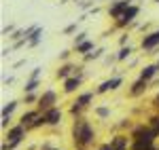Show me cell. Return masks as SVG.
<instances>
[{
  "label": "cell",
  "mask_w": 159,
  "mask_h": 150,
  "mask_svg": "<svg viewBox=\"0 0 159 150\" xmlns=\"http://www.w3.org/2000/svg\"><path fill=\"white\" fill-rule=\"evenodd\" d=\"M96 138V131L93 127L89 125V121L85 118H74V125H72V142L79 146V148H85L89 146Z\"/></svg>",
  "instance_id": "cell-1"
},
{
  "label": "cell",
  "mask_w": 159,
  "mask_h": 150,
  "mask_svg": "<svg viewBox=\"0 0 159 150\" xmlns=\"http://www.w3.org/2000/svg\"><path fill=\"white\" fill-rule=\"evenodd\" d=\"M138 15H140V6L132 2V4L127 6V11L123 13L119 19H115V25H112V28H115V30H127V28H132V25L138 21Z\"/></svg>",
  "instance_id": "cell-2"
},
{
  "label": "cell",
  "mask_w": 159,
  "mask_h": 150,
  "mask_svg": "<svg viewBox=\"0 0 159 150\" xmlns=\"http://www.w3.org/2000/svg\"><path fill=\"white\" fill-rule=\"evenodd\" d=\"M140 49L144 51L147 55L157 53L159 51V28L153 30V32H147V34L142 36V40H140Z\"/></svg>",
  "instance_id": "cell-3"
},
{
  "label": "cell",
  "mask_w": 159,
  "mask_h": 150,
  "mask_svg": "<svg viewBox=\"0 0 159 150\" xmlns=\"http://www.w3.org/2000/svg\"><path fill=\"white\" fill-rule=\"evenodd\" d=\"M55 104H57V91H55V89H47V91L40 93V97H38V101H36V108L40 112H45V110L53 108Z\"/></svg>",
  "instance_id": "cell-4"
},
{
  "label": "cell",
  "mask_w": 159,
  "mask_h": 150,
  "mask_svg": "<svg viewBox=\"0 0 159 150\" xmlns=\"http://www.w3.org/2000/svg\"><path fill=\"white\" fill-rule=\"evenodd\" d=\"M72 74H83V68L76 66V63H72V62H61L60 68H57V72H55V78L64 83L68 76H72Z\"/></svg>",
  "instance_id": "cell-5"
},
{
  "label": "cell",
  "mask_w": 159,
  "mask_h": 150,
  "mask_svg": "<svg viewBox=\"0 0 159 150\" xmlns=\"http://www.w3.org/2000/svg\"><path fill=\"white\" fill-rule=\"evenodd\" d=\"M121 85H123V76L121 74H112L110 78H106V80L100 83L98 89H96V93H98V95H104V93H108V91H117Z\"/></svg>",
  "instance_id": "cell-6"
},
{
  "label": "cell",
  "mask_w": 159,
  "mask_h": 150,
  "mask_svg": "<svg viewBox=\"0 0 159 150\" xmlns=\"http://www.w3.org/2000/svg\"><path fill=\"white\" fill-rule=\"evenodd\" d=\"M157 135H159V133L151 125H148V127L138 125L134 131H132V138H134V139H144V142H155V138H157Z\"/></svg>",
  "instance_id": "cell-7"
},
{
  "label": "cell",
  "mask_w": 159,
  "mask_h": 150,
  "mask_svg": "<svg viewBox=\"0 0 159 150\" xmlns=\"http://www.w3.org/2000/svg\"><path fill=\"white\" fill-rule=\"evenodd\" d=\"M132 2H127V0H112L108 4V9H106V13H108V17L115 21V19H119L123 13L127 11V6H129Z\"/></svg>",
  "instance_id": "cell-8"
},
{
  "label": "cell",
  "mask_w": 159,
  "mask_h": 150,
  "mask_svg": "<svg viewBox=\"0 0 159 150\" xmlns=\"http://www.w3.org/2000/svg\"><path fill=\"white\" fill-rule=\"evenodd\" d=\"M83 78H85V74H72V76H68V78L64 80V87H61V91H64L66 95L76 93V91L81 89V85H83Z\"/></svg>",
  "instance_id": "cell-9"
},
{
  "label": "cell",
  "mask_w": 159,
  "mask_h": 150,
  "mask_svg": "<svg viewBox=\"0 0 159 150\" xmlns=\"http://www.w3.org/2000/svg\"><path fill=\"white\" fill-rule=\"evenodd\" d=\"M148 80H144V78H136L134 83H132V87H129V97H140V95H144L147 93V89H148Z\"/></svg>",
  "instance_id": "cell-10"
},
{
  "label": "cell",
  "mask_w": 159,
  "mask_h": 150,
  "mask_svg": "<svg viewBox=\"0 0 159 150\" xmlns=\"http://www.w3.org/2000/svg\"><path fill=\"white\" fill-rule=\"evenodd\" d=\"M159 74V63H148V66H142L140 68V78H144V80H155V76Z\"/></svg>",
  "instance_id": "cell-11"
},
{
  "label": "cell",
  "mask_w": 159,
  "mask_h": 150,
  "mask_svg": "<svg viewBox=\"0 0 159 150\" xmlns=\"http://www.w3.org/2000/svg\"><path fill=\"white\" fill-rule=\"evenodd\" d=\"M96 95H98L96 91H85V93H79V95H76V100H74L72 104H74V106H79V108H83V110H85L87 106H89V104L93 101V97H96Z\"/></svg>",
  "instance_id": "cell-12"
},
{
  "label": "cell",
  "mask_w": 159,
  "mask_h": 150,
  "mask_svg": "<svg viewBox=\"0 0 159 150\" xmlns=\"http://www.w3.org/2000/svg\"><path fill=\"white\" fill-rule=\"evenodd\" d=\"M45 118H47V125H60L61 123V110L57 108V106H53V108H49V110H45Z\"/></svg>",
  "instance_id": "cell-13"
},
{
  "label": "cell",
  "mask_w": 159,
  "mask_h": 150,
  "mask_svg": "<svg viewBox=\"0 0 159 150\" xmlns=\"http://www.w3.org/2000/svg\"><path fill=\"white\" fill-rule=\"evenodd\" d=\"M25 129H28V127H25L24 123L11 127V129L7 131V139H9V142H13V139H24L25 138Z\"/></svg>",
  "instance_id": "cell-14"
},
{
  "label": "cell",
  "mask_w": 159,
  "mask_h": 150,
  "mask_svg": "<svg viewBox=\"0 0 159 150\" xmlns=\"http://www.w3.org/2000/svg\"><path fill=\"white\" fill-rule=\"evenodd\" d=\"M93 49H96V42H93L91 38H87V40L81 42V45H76V47H74V53L83 57V55H87V53H91Z\"/></svg>",
  "instance_id": "cell-15"
},
{
  "label": "cell",
  "mask_w": 159,
  "mask_h": 150,
  "mask_svg": "<svg viewBox=\"0 0 159 150\" xmlns=\"http://www.w3.org/2000/svg\"><path fill=\"white\" fill-rule=\"evenodd\" d=\"M40 110H38V108H34V110H28V112H24L21 114V118H19V123H24L25 127H30L32 125V123H34V121H36L38 116H40Z\"/></svg>",
  "instance_id": "cell-16"
},
{
  "label": "cell",
  "mask_w": 159,
  "mask_h": 150,
  "mask_svg": "<svg viewBox=\"0 0 159 150\" xmlns=\"http://www.w3.org/2000/svg\"><path fill=\"white\" fill-rule=\"evenodd\" d=\"M104 47H96V49L91 51V53H87V55H83V62L89 63V62H98V59H102L104 57Z\"/></svg>",
  "instance_id": "cell-17"
},
{
  "label": "cell",
  "mask_w": 159,
  "mask_h": 150,
  "mask_svg": "<svg viewBox=\"0 0 159 150\" xmlns=\"http://www.w3.org/2000/svg\"><path fill=\"white\" fill-rule=\"evenodd\" d=\"M40 40H43V28H36L28 38V49H34L36 45H40Z\"/></svg>",
  "instance_id": "cell-18"
},
{
  "label": "cell",
  "mask_w": 159,
  "mask_h": 150,
  "mask_svg": "<svg viewBox=\"0 0 159 150\" xmlns=\"http://www.w3.org/2000/svg\"><path fill=\"white\" fill-rule=\"evenodd\" d=\"M110 144H112L115 150H127V138H125V135H115V138H110Z\"/></svg>",
  "instance_id": "cell-19"
},
{
  "label": "cell",
  "mask_w": 159,
  "mask_h": 150,
  "mask_svg": "<svg viewBox=\"0 0 159 150\" xmlns=\"http://www.w3.org/2000/svg\"><path fill=\"white\" fill-rule=\"evenodd\" d=\"M132 53H134V47H132V45L119 47V51H117V59H119V62H125V59H127Z\"/></svg>",
  "instance_id": "cell-20"
},
{
  "label": "cell",
  "mask_w": 159,
  "mask_h": 150,
  "mask_svg": "<svg viewBox=\"0 0 159 150\" xmlns=\"http://www.w3.org/2000/svg\"><path fill=\"white\" fill-rule=\"evenodd\" d=\"M40 87V78H28L24 85V93H32V91H38Z\"/></svg>",
  "instance_id": "cell-21"
},
{
  "label": "cell",
  "mask_w": 159,
  "mask_h": 150,
  "mask_svg": "<svg viewBox=\"0 0 159 150\" xmlns=\"http://www.w3.org/2000/svg\"><path fill=\"white\" fill-rule=\"evenodd\" d=\"M17 106H19V101H17V100L4 104V108H2V116H11V114L15 112V108H17Z\"/></svg>",
  "instance_id": "cell-22"
},
{
  "label": "cell",
  "mask_w": 159,
  "mask_h": 150,
  "mask_svg": "<svg viewBox=\"0 0 159 150\" xmlns=\"http://www.w3.org/2000/svg\"><path fill=\"white\" fill-rule=\"evenodd\" d=\"M79 24H81V21H74V24L66 25V28H64V36H70V34H76V32H79Z\"/></svg>",
  "instance_id": "cell-23"
},
{
  "label": "cell",
  "mask_w": 159,
  "mask_h": 150,
  "mask_svg": "<svg viewBox=\"0 0 159 150\" xmlns=\"http://www.w3.org/2000/svg\"><path fill=\"white\" fill-rule=\"evenodd\" d=\"M38 97H40V93H36V91H32V93H24V101H25V104H34V101H38Z\"/></svg>",
  "instance_id": "cell-24"
},
{
  "label": "cell",
  "mask_w": 159,
  "mask_h": 150,
  "mask_svg": "<svg viewBox=\"0 0 159 150\" xmlns=\"http://www.w3.org/2000/svg\"><path fill=\"white\" fill-rule=\"evenodd\" d=\"M93 112H96V116H100V118H108V116H110V108H106V106H100V108H96Z\"/></svg>",
  "instance_id": "cell-25"
},
{
  "label": "cell",
  "mask_w": 159,
  "mask_h": 150,
  "mask_svg": "<svg viewBox=\"0 0 159 150\" xmlns=\"http://www.w3.org/2000/svg\"><path fill=\"white\" fill-rule=\"evenodd\" d=\"M87 38H89V34H87V32H76V36H74V47H76V45H81V42H83V40H87Z\"/></svg>",
  "instance_id": "cell-26"
},
{
  "label": "cell",
  "mask_w": 159,
  "mask_h": 150,
  "mask_svg": "<svg viewBox=\"0 0 159 150\" xmlns=\"http://www.w3.org/2000/svg\"><path fill=\"white\" fill-rule=\"evenodd\" d=\"M148 125H151V127H153V129L159 133V114H153V116L148 118Z\"/></svg>",
  "instance_id": "cell-27"
},
{
  "label": "cell",
  "mask_w": 159,
  "mask_h": 150,
  "mask_svg": "<svg viewBox=\"0 0 159 150\" xmlns=\"http://www.w3.org/2000/svg\"><path fill=\"white\" fill-rule=\"evenodd\" d=\"M125 45H129V32H127V30L119 36V47H125Z\"/></svg>",
  "instance_id": "cell-28"
},
{
  "label": "cell",
  "mask_w": 159,
  "mask_h": 150,
  "mask_svg": "<svg viewBox=\"0 0 159 150\" xmlns=\"http://www.w3.org/2000/svg\"><path fill=\"white\" fill-rule=\"evenodd\" d=\"M70 55H72V51H70V49H64L60 53V62H70Z\"/></svg>",
  "instance_id": "cell-29"
},
{
  "label": "cell",
  "mask_w": 159,
  "mask_h": 150,
  "mask_svg": "<svg viewBox=\"0 0 159 150\" xmlns=\"http://www.w3.org/2000/svg\"><path fill=\"white\" fill-rule=\"evenodd\" d=\"M13 32H15V25H4V28H2V36H11Z\"/></svg>",
  "instance_id": "cell-30"
},
{
  "label": "cell",
  "mask_w": 159,
  "mask_h": 150,
  "mask_svg": "<svg viewBox=\"0 0 159 150\" xmlns=\"http://www.w3.org/2000/svg\"><path fill=\"white\" fill-rule=\"evenodd\" d=\"M40 72H43V68H34L32 74H30V78H40Z\"/></svg>",
  "instance_id": "cell-31"
},
{
  "label": "cell",
  "mask_w": 159,
  "mask_h": 150,
  "mask_svg": "<svg viewBox=\"0 0 159 150\" xmlns=\"http://www.w3.org/2000/svg\"><path fill=\"white\" fill-rule=\"evenodd\" d=\"M100 150H115V148H112V144L108 142V144H102V146H100Z\"/></svg>",
  "instance_id": "cell-32"
},
{
  "label": "cell",
  "mask_w": 159,
  "mask_h": 150,
  "mask_svg": "<svg viewBox=\"0 0 159 150\" xmlns=\"http://www.w3.org/2000/svg\"><path fill=\"white\" fill-rule=\"evenodd\" d=\"M153 106L159 110V91H157V95H155V100H153Z\"/></svg>",
  "instance_id": "cell-33"
},
{
  "label": "cell",
  "mask_w": 159,
  "mask_h": 150,
  "mask_svg": "<svg viewBox=\"0 0 159 150\" xmlns=\"http://www.w3.org/2000/svg\"><path fill=\"white\" fill-rule=\"evenodd\" d=\"M40 150H57V148H51L49 144H45V146H43V148H40Z\"/></svg>",
  "instance_id": "cell-34"
},
{
  "label": "cell",
  "mask_w": 159,
  "mask_h": 150,
  "mask_svg": "<svg viewBox=\"0 0 159 150\" xmlns=\"http://www.w3.org/2000/svg\"><path fill=\"white\" fill-rule=\"evenodd\" d=\"M153 2H155V4H159V0H153Z\"/></svg>",
  "instance_id": "cell-35"
},
{
  "label": "cell",
  "mask_w": 159,
  "mask_h": 150,
  "mask_svg": "<svg viewBox=\"0 0 159 150\" xmlns=\"http://www.w3.org/2000/svg\"><path fill=\"white\" fill-rule=\"evenodd\" d=\"M127 2H136V0H127Z\"/></svg>",
  "instance_id": "cell-36"
},
{
  "label": "cell",
  "mask_w": 159,
  "mask_h": 150,
  "mask_svg": "<svg viewBox=\"0 0 159 150\" xmlns=\"http://www.w3.org/2000/svg\"><path fill=\"white\" fill-rule=\"evenodd\" d=\"M96 2H102V0H96Z\"/></svg>",
  "instance_id": "cell-37"
},
{
  "label": "cell",
  "mask_w": 159,
  "mask_h": 150,
  "mask_svg": "<svg viewBox=\"0 0 159 150\" xmlns=\"http://www.w3.org/2000/svg\"><path fill=\"white\" fill-rule=\"evenodd\" d=\"M79 150H83V148H79Z\"/></svg>",
  "instance_id": "cell-38"
}]
</instances>
